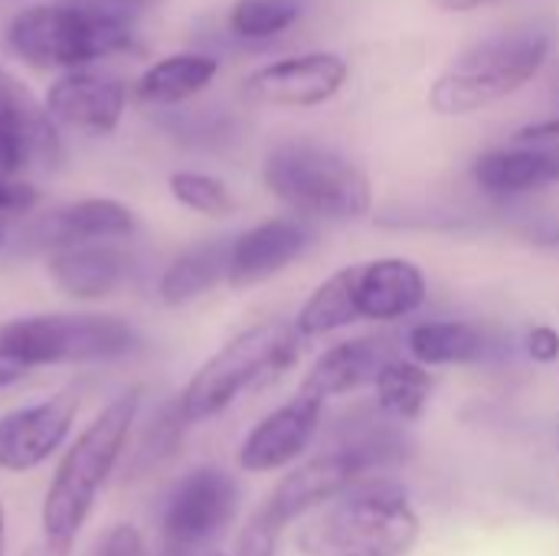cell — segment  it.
<instances>
[{
    "mask_svg": "<svg viewBox=\"0 0 559 556\" xmlns=\"http://www.w3.org/2000/svg\"><path fill=\"white\" fill-rule=\"evenodd\" d=\"M141 410V390H128L111 400L69 446L62 456L46 498H43V556H69L72 544L102 492L115 472L131 426Z\"/></svg>",
    "mask_w": 559,
    "mask_h": 556,
    "instance_id": "1",
    "label": "cell"
},
{
    "mask_svg": "<svg viewBox=\"0 0 559 556\" xmlns=\"http://www.w3.org/2000/svg\"><path fill=\"white\" fill-rule=\"evenodd\" d=\"M423 521L393 478H364L298 531L305 556H409Z\"/></svg>",
    "mask_w": 559,
    "mask_h": 556,
    "instance_id": "2",
    "label": "cell"
},
{
    "mask_svg": "<svg viewBox=\"0 0 559 556\" xmlns=\"http://www.w3.org/2000/svg\"><path fill=\"white\" fill-rule=\"evenodd\" d=\"M134 46L124 10L95 0L39 3L16 13L7 26V49L36 69H82L95 59Z\"/></svg>",
    "mask_w": 559,
    "mask_h": 556,
    "instance_id": "3",
    "label": "cell"
},
{
    "mask_svg": "<svg viewBox=\"0 0 559 556\" xmlns=\"http://www.w3.org/2000/svg\"><path fill=\"white\" fill-rule=\"evenodd\" d=\"M550 46L554 39L544 26H518L465 49L432 82V111L459 118L511 98L544 69Z\"/></svg>",
    "mask_w": 559,
    "mask_h": 556,
    "instance_id": "4",
    "label": "cell"
},
{
    "mask_svg": "<svg viewBox=\"0 0 559 556\" xmlns=\"http://www.w3.org/2000/svg\"><path fill=\"white\" fill-rule=\"evenodd\" d=\"M265 187L305 220H360L373 206V187L367 170L347 154L314 144L285 141L262 167Z\"/></svg>",
    "mask_w": 559,
    "mask_h": 556,
    "instance_id": "5",
    "label": "cell"
},
{
    "mask_svg": "<svg viewBox=\"0 0 559 556\" xmlns=\"http://www.w3.org/2000/svg\"><path fill=\"white\" fill-rule=\"evenodd\" d=\"M301 334L288 321H262L223 344L180 393V413L190 423H203L236 403L246 390L262 387L285 374L298 360Z\"/></svg>",
    "mask_w": 559,
    "mask_h": 556,
    "instance_id": "6",
    "label": "cell"
},
{
    "mask_svg": "<svg viewBox=\"0 0 559 556\" xmlns=\"http://www.w3.org/2000/svg\"><path fill=\"white\" fill-rule=\"evenodd\" d=\"M134 347V328L115 315H33L0 324V364L16 370L118 360Z\"/></svg>",
    "mask_w": 559,
    "mask_h": 556,
    "instance_id": "7",
    "label": "cell"
},
{
    "mask_svg": "<svg viewBox=\"0 0 559 556\" xmlns=\"http://www.w3.org/2000/svg\"><path fill=\"white\" fill-rule=\"evenodd\" d=\"M59 161V131L46 105L29 88L0 69V216L36 206L39 190L23 180L29 167H52Z\"/></svg>",
    "mask_w": 559,
    "mask_h": 556,
    "instance_id": "8",
    "label": "cell"
},
{
    "mask_svg": "<svg viewBox=\"0 0 559 556\" xmlns=\"http://www.w3.org/2000/svg\"><path fill=\"white\" fill-rule=\"evenodd\" d=\"M239 508V485L223 469H197L164 505V554L187 556L229 528Z\"/></svg>",
    "mask_w": 559,
    "mask_h": 556,
    "instance_id": "9",
    "label": "cell"
},
{
    "mask_svg": "<svg viewBox=\"0 0 559 556\" xmlns=\"http://www.w3.org/2000/svg\"><path fill=\"white\" fill-rule=\"evenodd\" d=\"M373 462L354 449V446H337L324 456H314L308 459L305 465H298L295 472H288L275 492L265 498L262 511L278 524V528H288L292 521L318 511V508H328L331 501H337L341 495H347L357 482L370 478Z\"/></svg>",
    "mask_w": 559,
    "mask_h": 556,
    "instance_id": "10",
    "label": "cell"
},
{
    "mask_svg": "<svg viewBox=\"0 0 559 556\" xmlns=\"http://www.w3.org/2000/svg\"><path fill=\"white\" fill-rule=\"evenodd\" d=\"M357 321H400L426 305L429 285L416 262L383 256L341 269Z\"/></svg>",
    "mask_w": 559,
    "mask_h": 556,
    "instance_id": "11",
    "label": "cell"
},
{
    "mask_svg": "<svg viewBox=\"0 0 559 556\" xmlns=\"http://www.w3.org/2000/svg\"><path fill=\"white\" fill-rule=\"evenodd\" d=\"M350 75V66L337 52H301L285 56L255 69L246 79V95L262 105L314 108L331 102Z\"/></svg>",
    "mask_w": 559,
    "mask_h": 556,
    "instance_id": "12",
    "label": "cell"
},
{
    "mask_svg": "<svg viewBox=\"0 0 559 556\" xmlns=\"http://www.w3.org/2000/svg\"><path fill=\"white\" fill-rule=\"evenodd\" d=\"M75 413L79 397L72 390H62L33 406L0 416V469L29 472L43 465L66 442Z\"/></svg>",
    "mask_w": 559,
    "mask_h": 556,
    "instance_id": "13",
    "label": "cell"
},
{
    "mask_svg": "<svg viewBox=\"0 0 559 556\" xmlns=\"http://www.w3.org/2000/svg\"><path fill=\"white\" fill-rule=\"evenodd\" d=\"M46 111L56 125L82 134H111L128 105V85L95 69L62 72L46 92Z\"/></svg>",
    "mask_w": 559,
    "mask_h": 556,
    "instance_id": "14",
    "label": "cell"
},
{
    "mask_svg": "<svg viewBox=\"0 0 559 556\" xmlns=\"http://www.w3.org/2000/svg\"><path fill=\"white\" fill-rule=\"evenodd\" d=\"M321 416H324V403L298 393L295 400L272 410L262 423L249 429V436L239 446V465L246 472L262 475L298 462V456H305V449L318 436Z\"/></svg>",
    "mask_w": 559,
    "mask_h": 556,
    "instance_id": "15",
    "label": "cell"
},
{
    "mask_svg": "<svg viewBox=\"0 0 559 556\" xmlns=\"http://www.w3.org/2000/svg\"><path fill=\"white\" fill-rule=\"evenodd\" d=\"M311 246V229L305 220L275 216L265 220L229 242V275L233 288H252L278 272H285L295 259Z\"/></svg>",
    "mask_w": 559,
    "mask_h": 556,
    "instance_id": "16",
    "label": "cell"
},
{
    "mask_svg": "<svg viewBox=\"0 0 559 556\" xmlns=\"http://www.w3.org/2000/svg\"><path fill=\"white\" fill-rule=\"evenodd\" d=\"M134 229V216L124 203L108 197H88L79 203H69L62 210H52L33 226L36 246L69 249V246H88V242H111Z\"/></svg>",
    "mask_w": 559,
    "mask_h": 556,
    "instance_id": "17",
    "label": "cell"
},
{
    "mask_svg": "<svg viewBox=\"0 0 559 556\" xmlns=\"http://www.w3.org/2000/svg\"><path fill=\"white\" fill-rule=\"evenodd\" d=\"M396 354L390 351L386 338H354V341H341L334 347H328L311 370L301 380L305 397L314 400H328V397H344L360 390L364 383H373L377 374L383 370L386 360H393Z\"/></svg>",
    "mask_w": 559,
    "mask_h": 556,
    "instance_id": "18",
    "label": "cell"
},
{
    "mask_svg": "<svg viewBox=\"0 0 559 556\" xmlns=\"http://www.w3.org/2000/svg\"><path fill=\"white\" fill-rule=\"evenodd\" d=\"M131 252L118 249L115 242H88L49 252V279L72 298L92 301L118 292L131 275Z\"/></svg>",
    "mask_w": 559,
    "mask_h": 556,
    "instance_id": "19",
    "label": "cell"
},
{
    "mask_svg": "<svg viewBox=\"0 0 559 556\" xmlns=\"http://www.w3.org/2000/svg\"><path fill=\"white\" fill-rule=\"evenodd\" d=\"M406 347L423 367L481 364L495 354V338L475 321H423L406 334Z\"/></svg>",
    "mask_w": 559,
    "mask_h": 556,
    "instance_id": "20",
    "label": "cell"
},
{
    "mask_svg": "<svg viewBox=\"0 0 559 556\" xmlns=\"http://www.w3.org/2000/svg\"><path fill=\"white\" fill-rule=\"evenodd\" d=\"M472 177L488 197H498V200L521 197V193L540 190L547 184H557L550 154L540 144H514V147L488 151L475 161Z\"/></svg>",
    "mask_w": 559,
    "mask_h": 556,
    "instance_id": "21",
    "label": "cell"
},
{
    "mask_svg": "<svg viewBox=\"0 0 559 556\" xmlns=\"http://www.w3.org/2000/svg\"><path fill=\"white\" fill-rule=\"evenodd\" d=\"M219 72V62L206 52H177L154 62L134 85L144 105H180L203 92Z\"/></svg>",
    "mask_w": 559,
    "mask_h": 556,
    "instance_id": "22",
    "label": "cell"
},
{
    "mask_svg": "<svg viewBox=\"0 0 559 556\" xmlns=\"http://www.w3.org/2000/svg\"><path fill=\"white\" fill-rule=\"evenodd\" d=\"M229 275V242H203L177 256L160 275V301L177 308L187 305L210 288H216Z\"/></svg>",
    "mask_w": 559,
    "mask_h": 556,
    "instance_id": "23",
    "label": "cell"
},
{
    "mask_svg": "<svg viewBox=\"0 0 559 556\" xmlns=\"http://www.w3.org/2000/svg\"><path fill=\"white\" fill-rule=\"evenodd\" d=\"M373 387H377V406L383 416H390L396 423H416L429 406L432 374H429V367H423L416 360L393 357L383 364Z\"/></svg>",
    "mask_w": 559,
    "mask_h": 556,
    "instance_id": "24",
    "label": "cell"
},
{
    "mask_svg": "<svg viewBox=\"0 0 559 556\" xmlns=\"http://www.w3.org/2000/svg\"><path fill=\"white\" fill-rule=\"evenodd\" d=\"M301 3L298 0H236L229 13V26L242 39H269L285 33L298 23Z\"/></svg>",
    "mask_w": 559,
    "mask_h": 556,
    "instance_id": "25",
    "label": "cell"
},
{
    "mask_svg": "<svg viewBox=\"0 0 559 556\" xmlns=\"http://www.w3.org/2000/svg\"><path fill=\"white\" fill-rule=\"evenodd\" d=\"M170 193L177 203H183L187 210L210 216V220H226L236 213V200L229 193V187L210 174H197V170H177L167 180Z\"/></svg>",
    "mask_w": 559,
    "mask_h": 556,
    "instance_id": "26",
    "label": "cell"
},
{
    "mask_svg": "<svg viewBox=\"0 0 559 556\" xmlns=\"http://www.w3.org/2000/svg\"><path fill=\"white\" fill-rule=\"evenodd\" d=\"M183 426H187V419H183V413H180V403L167 406V410L154 419V426L144 433L141 449H138V456H134V469H154V465H160L164 459H170V456L177 452V446H180Z\"/></svg>",
    "mask_w": 559,
    "mask_h": 556,
    "instance_id": "27",
    "label": "cell"
},
{
    "mask_svg": "<svg viewBox=\"0 0 559 556\" xmlns=\"http://www.w3.org/2000/svg\"><path fill=\"white\" fill-rule=\"evenodd\" d=\"M282 528L259 508L249 524L242 528L239 541H236V554L233 556H275V544H278Z\"/></svg>",
    "mask_w": 559,
    "mask_h": 556,
    "instance_id": "28",
    "label": "cell"
},
{
    "mask_svg": "<svg viewBox=\"0 0 559 556\" xmlns=\"http://www.w3.org/2000/svg\"><path fill=\"white\" fill-rule=\"evenodd\" d=\"M92 556H144V544L131 524H118L95 544Z\"/></svg>",
    "mask_w": 559,
    "mask_h": 556,
    "instance_id": "29",
    "label": "cell"
},
{
    "mask_svg": "<svg viewBox=\"0 0 559 556\" xmlns=\"http://www.w3.org/2000/svg\"><path fill=\"white\" fill-rule=\"evenodd\" d=\"M527 357L537 364H554L559 360V331L550 324H537L527 334Z\"/></svg>",
    "mask_w": 559,
    "mask_h": 556,
    "instance_id": "30",
    "label": "cell"
},
{
    "mask_svg": "<svg viewBox=\"0 0 559 556\" xmlns=\"http://www.w3.org/2000/svg\"><path fill=\"white\" fill-rule=\"evenodd\" d=\"M514 141H518V144H544V141H559V118L537 121V125L521 128Z\"/></svg>",
    "mask_w": 559,
    "mask_h": 556,
    "instance_id": "31",
    "label": "cell"
},
{
    "mask_svg": "<svg viewBox=\"0 0 559 556\" xmlns=\"http://www.w3.org/2000/svg\"><path fill=\"white\" fill-rule=\"evenodd\" d=\"M491 3H498V0H432V7H439L445 13H472V10H481Z\"/></svg>",
    "mask_w": 559,
    "mask_h": 556,
    "instance_id": "32",
    "label": "cell"
},
{
    "mask_svg": "<svg viewBox=\"0 0 559 556\" xmlns=\"http://www.w3.org/2000/svg\"><path fill=\"white\" fill-rule=\"evenodd\" d=\"M23 374H26V370H16V367H7V364H0V390H3V387H10L13 380H20Z\"/></svg>",
    "mask_w": 559,
    "mask_h": 556,
    "instance_id": "33",
    "label": "cell"
},
{
    "mask_svg": "<svg viewBox=\"0 0 559 556\" xmlns=\"http://www.w3.org/2000/svg\"><path fill=\"white\" fill-rule=\"evenodd\" d=\"M7 551V518H3V505H0V556Z\"/></svg>",
    "mask_w": 559,
    "mask_h": 556,
    "instance_id": "34",
    "label": "cell"
},
{
    "mask_svg": "<svg viewBox=\"0 0 559 556\" xmlns=\"http://www.w3.org/2000/svg\"><path fill=\"white\" fill-rule=\"evenodd\" d=\"M121 3H128V7H154L160 0H121Z\"/></svg>",
    "mask_w": 559,
    "mask_h": 556,
    "instance_id": "35",
    "label": "cell"
},
{
    "mask_svg": "<svg viewBox=\"0 0 559 556\" xmlns=\"http://www.w3.org/2000/svg\"><path fill=\"white\" fill-rule=\"evenodd\" d=\"M554 95L559 98V72H557V79H554Z\"/></svg>",
    "mask_w": 559,
    "mask_h": 556,
    "instance_id": "36",
    "label": "cell"
},
{
    "mask_svg": "<svg viewBox=\"0 0 559 556\" xmlns=\"http://www.w3.org/2000/svg\"><path fill=\"white\" fill-rule=\"evenodd\" d=\"M23 556H43V551H26Z\"/></svg>",
    "mask_w": 559,
    "mask_h": 556,
    "instance_id": "37",
    "label": "cell"
},
{
    "mask_svg": "<svg viewBox=\"0 0 559 556\" xmlns=\"http://www.w3.org/2000/svg\"><path fill=\"white\" fill-rule=\"evenodd\" d=\"M0 246H3V229H0Z\"/></svg>",
    "mask_w": 559,
    "mask_h": 556,
    "instance_id": "38",
    "label": "cell"
},
{
    "mask_svg": "<svg viewBox=\"0 0 559 556\" xmlns=\"http://www.w3.org/2000/svg\"><path fill=\"white\" fill-rule=\"evenodd\" d=\"M203 556H223V554H203Z\"/></svg>",
    "mask_w": 559,
    "mask_h": 556,
    "instance_id": "39",
    "label": "cell"
}]
</instances>
